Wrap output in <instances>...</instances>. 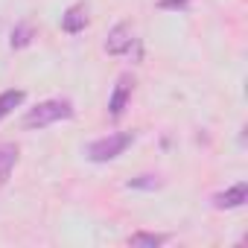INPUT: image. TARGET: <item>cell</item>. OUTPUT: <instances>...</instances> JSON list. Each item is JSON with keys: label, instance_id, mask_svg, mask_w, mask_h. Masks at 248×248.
Wrapping results in <instances>:
<instances>
[{"label": "cell", "instance_id": "11", "mask_svg": "<svg viewBox=\"0 0 248 248\" xmlns=\"http://www.w3.org/2000/svg\"><path fill=\"white\" fill-rule=\"evenodd\" d=\"M129 187L132 190H158L161 178L158 175H138V178H129Z\"/></svg>", "mask_w": 248, "mask_h": 248}, {"label": "cell", "instance_id": "8", "mask_svg": "<svg viewBox=\"0 0 248 248\" xmlns=\"http://www.w3.org/2000/svg\"><path fill=\"white\" fill-rule=\"evenodd\" d=\"M32 38H35V27H32V24H27V21H21V24L12 30L9 44H12V50H24V47H30V44H32Z\"/></svg>", "mask_w": 248, "mask_h": 248}, {"label": "cell", "instance_id": "2", "mask_svg": "<svg viewBox=\"0 0 248 248\" xmlns=\"http://www.w3.org/2000/svg\"><path fill=\"white\" fill-rule=\"evenodd\" d=\"M132 140H135L132 132H114V135H108V138H99V140H93V143L88 146V161H93V164H108V161H114V158H120L123 152H126V149L132 146Z\"/></svg>", "mask_w": 248, "mask_h": 248}, {"label": "cell", "instance_id": "10", "mask_svg": "<svg viewBox=\"0 0 248 248\" xmlns=\"http://www.w3.org/2000/svg\"><path fill=\"white\" fill-rule=\"evenodd\" d=\"M15 161H18V149H15V146H3V149H0V184L9 178Z\"/></svg>", "mask_w": 248, "mask_h": 248}, {"label": "cell", "instance_id": "3", "mask_svg": "<svg viewBox=\"0 0 248 248\" xmlns=\"http://www.w3.org/2000/svg\"><path fill=\"white\" fill-rule=\"evenodd\" d=\"M132 88H135L132 73H123V76L117 79L114 93H111V99H108V114H111V120H120V117H123V111H126V105H129V99H132Z\"/></svg>", "mask_w": 248, "mask_h": 248}, {"label": "cell", "instance_id": "6", "mask_svg": "<svg viewBox=\"0 0 248 248\" xmlns=\"http://www.w3.org/2000/svg\"><path fill=\"white\" fill-rule=\"evenodd\" d=\"M85 27H88V9H85V3H73V6L62 15V30H64L67 35H79Z\"/></svg>", "mask_w": 248, "mask_h": 248}, {"label": "cell", "instance_id": "1", "mask_svg": "<svg viewBox=\"0 0 248 248\" xmlns=\"http://www.w3.org/2000/svg\"><path fill=\"white\" fill-rule=\"evenodd\" d=\"M76 111H73V102L70 99H44L38 102L35 108L27 111L24 117V129H47L53 123H62V120H70Z\"/></svg>", "mask_w": 248, "mask_h": 248}, {"label": "cell", "instance_id": "4", "mask_svg": "<svg viewBox=\"0 0 248 248\" xmlns=\"http://www.w3.org/2000/svg\"><path fill=\"white\" fill-rule=\"evenodd\" d=\"M132 47H135V32H132L129 24H117L105 38V53L108 56H126V53H132Z\"/></svg>", "mask_w": 248, "mask_h": 248}, {"label": "cell", "instance_id": "7", "mask_svg": "<svg viewBox=\"0 0 248 248\" xmlns=\"http://www.w3.org/2000/svg\"><path fill=\"white\" fill-rule=\"evenodd\" d=\"M27 99V93L21 91V88H9V91H3V93H0V120H3V117H9L21 102Z\"/></svg>", "mask_w": 248, "mask_h": 248}, {"label": "cell", "instance_id": "9", "mask_svg": "<svg viewBox=\"0 0 248 248\" xmlns=\"http://www.w3.org/2000/svg\"><path fill=\"white\" fill-rule=\"evenodd\" d=\"M167 239H170L167 233H146V231H138V233L129 236V245H132V248H158V245H164Z\"/></svg>", "mask_w": 248, "mask_h": 248}, {"label": "cell", "instance_id": "5", "mask_svg": "<svg viewBox=\"0 0 248 248\" xmlns=\"http://www.w3.org/2000/svg\"><path fill=\"white\" fill-rule=\"evenodd\" d=\"M245 202H248V184L245 181H239V184H233V187H228V190L213 196V207L216 210H233V207H242Z\"/></svg>", "mask_w": 248, "mask_h": 248}, {"label": "cell", "instance_id": "12", "mask_svg": "<svg viewBox=\"0 0 248 248\" xmlns=\"http://www.w3.org/2000/svg\"><path fill=\"white\" fill-rule=\"evenodd\" d=\"M158 9H167V12H187V9H190V0H158Z\"/></svg>", "mask_w": 248, "mask_h": 248}]
</instances>
